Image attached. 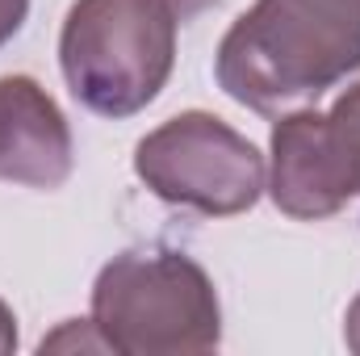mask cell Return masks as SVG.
Instances as JSON below:
<instances>
[{
	"instance_id": "obj_1",
	"label": "cell",
	"mask_w": 360,
	"mask_h": 356,
	"mask_svg": "<svg viewBox=\"0 0 360 356\" xmlns=\"http://www.w3.org/2000/svg\"><path fill=\"white\" fill-rule=\"evenodd\" d=\"M360 68V0H256L218 42V84L256 113L314 101Z\"/></svg>"
},
{
	"instance_id": "obj_2",
	"label": "cell",
	"mask_w": 360,
	"mask_h": 356,
	"mask_svg": "<svg viewBox=\"0 0 360 356\" xmlns=\"http://www.w3.org/2000/svg\"><path fill=\"white\" fill-rule=\"evenodd\" d=\"M92 327L109 352L193 356L222 340L210 272L180 252H126L92 285Z\"/></svg>"
},
{
	"instance_id": "obj_3",
	"label": "cell",
	"mask_w": 360,
	"mask_h": 356,
	"mask_svg": "<svg viewBox=\"0 0 360 356\" xmlns=\"http://www.w3.org/2000/svg\"><path fill=\"white\" fill-rule=\"evenodd\" d=\"M176 25L168 0H76L59 34L72 96L101 117L147 109L172 76Z\"/></svg>"
},
{
	"instance_id": "obj_4",
	"label": "cell",
	"mask_w": 360,
	"mask_h": 356,
	"mask_svg": "<svg viewBox=\"0 0 360 356\" xmlns=\"http://www.w3.org/2000/svg\"><path fill=\"white\" fill-rule=\"evenodd\" d=\"M139 180L168 205L210 218L243 214L269 189L264 155L222 117L188 109L134 147Z\"/></svg>"
},
{
	"instance_id": "obj_5",
	"label": "cell",
	"mask_w": 360,
	"mask_h": 356,
	"mask_svg": "<svg viewBox=\"0 0 360 356\" xmlns=\"http://www.w3.org/2000/svg\"><path fill=\"white\" fill-rule=\"evenodd\" d=\"M269 193L289 218H331L360 193V168L335 122L314 109L285 113L272 126Z\"/></svg>"
},
{
	"instance_id": "obj_6",
	"label": "cell",
	"mask_w": 360,
	"mask_h": 356,
	"mask_svg": "<svg viewBox=\"0 0 360 356\" xmlns=\"http://www.w3.org/2000/svg\"><path fill=\"white\" fill-rule=\"evenodd\" d=\"M72 126L30 76H0V180L59 189L72 177Z\"/></svg>"
},
{
	"instance_id": "obj_7",
	"label": "cell",
	"mask_w": 360,
	"mask_h": 356,
	"mask_svg": "<svg viewBox=\"0 0 360 356\" xmlns=\"http://www.w3.org/2000/svg\"><path fill=\"white\" fill-rule=\"evenodd\" d=\"M331 122H335V130H340V139H344V147L352 151V160H356L360 168V84L344 92L335 105H331V113H327Z\"/></svg>"
},
{
	"instance_id": "obj_8",
	"label": "cell",
	"mask_w": 360,
	"mask_h": 356,
	"mask_svg": "<svg viewBox=\"0 0 360 356\" xmlns=\"http://www.w3.org/2000/svg\"><path fill=\"white\" fill-rule=\"evenodd\" d=\"M59 348H105V340H101V331L92 327V323H68L59 336H51V340H42V352H59ZM109 352V348H105Z\"/></svg>"
},
{
	"instance_id": "obj_9",
	"label": "cell",
	"mask_w": 360,
	"mask_h": 356,
	"mask_svg": "<svg viewBox=\"0 0 360 356\" xmlns=\"http://www.w3.org/2000/svg\"><path fill=\"white\" fill-rule=\"evenodd\" d=\"M25 13H30V0H0V46L21 30Z\"/></svg>"
},
{
	"instance_id": "obj_10",
	"label": "cell",
	"mask_w": 360,
	"mask_h": 356,
	"mask_svg": "<svg viewBox=\"0 0 360 356\" xmlns=\"http://www.w3.org/2000/svg\"><path fill=\"white\" fill-rule=\"evenodd\" d=\"M13 348H17V319L4 306V298H0V356H8Z\"/></svg>"
},
{
	"instance_id": "obj_11",
	"label": "cell",
	"mask_w": 360,
	"mask_h": 356,
	"mask_svg": "<svg viewBox=\"0 0 360 356\" xmlns=\"http://www.w3.org/2000/svg\"><path fill=\"white\" fill-rule=\"evenodd\" d=\"M344 340H348V348L360 356V298L352 302V310H348V323H344Z\"/></svg>"
},
{
	"instance_id": "obj_12",
	"label": "cell",
	"mask_w": 360,
	"mask_h": 356,
	"mask_svg": "<svg viewBox=\"0 0 360 356\" xmlns=\"http://www.w3.org/2000/svg\"><path fill=\"white\" fill-rule=\"evenodd\" d=\"M172 4V13H176L180 21H193L197 13H205L210 4H218V0H168Z\"/></svg>"
}]
</instances>
